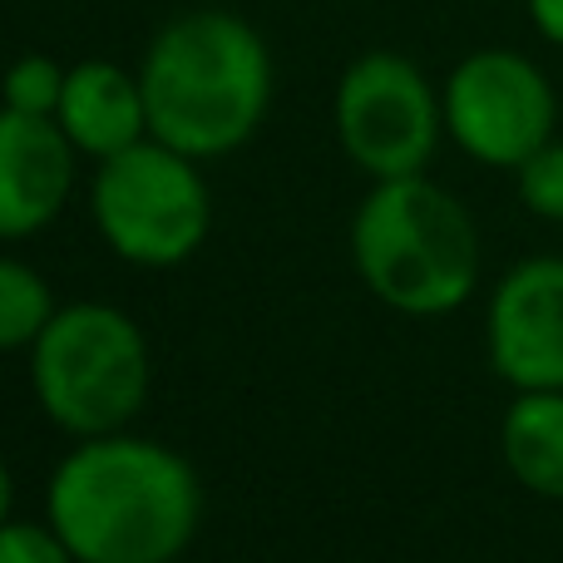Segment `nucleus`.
Listing matches in <instances>:
<instances>
[{
  "mask_svg": "<svg viewBox=\"0 0 563 563\" xmlns=\"http://www.w3.org/2000/svg\"><path fill=\"white\" fill-rule=\"evenodd\" d=\"M485 351L509 390H563V257L539 253L495 282Z\"/></svg>",
  "mask_w": 563,
  "mask_h": 563,
  "instance_id": "8",
  "label": "nucleus"
},
{
  "mask_svg": "<svg viewBox=\"0 0 563 563\" xmlns=\"http://www.w3.org/2000/svg\"><path fill=\"white\" fill-rule=\"evenodd\" d=\"M505 470L539 499H563V390H515L499 420Z\"/></svg>",
  "mask_w": 563,
  "mask_h": 563,
  "instance_id": "11",
  "label": "nucleus"
},
{
  "mask_svg": "<svg viewBox=\"0 0 563 563\" xmlns=\"http://www.w3.org/2000/svg\"><path fill=\"white\" fill-rule=\"evenodd\" d=\"M445 134L460 154L485 168L515 174L529 154L554 139L559 95L549 75L519 49H475L450 69L445 89Z\"/></svg>",
  "mask_w": 563,
  "mask_h": 563,
  "instance_id": "7",
  "label": "nucleus"
},
{
  "mask_svg": "<svg viewBox=\"0 0 563 563\" xmlns=\"http://www.w3.org/2000/svg\"><path fill=\"white\" fill-rule=\"evenodd\" d=\"M0 563H79L69 544L45 525H25V519H5L0 525Z\"/></svg>",
  "mask_w": 563,
  "mask_h": 563,
  "instance_id": "15",
  "label": "nucleus"
},
{
  "mask_svg": "<svg viewBox=\"0 0 563 563\" xmlns=\"http://www.w3.org/2000/svg\"><path fill=\"white\" fill-rule=\"evenodd\" d=\"M75 154L55 119L0 104V243L35 238L65 213L75 188Z\"/></svg>",
  "mask_w": 563,
  "mask_h": 563,
  "instance_id": "9",
  "label": "nucleus"
},
{
  "mask_svg": "<svg viewBox=\"0 0 563 563\" xmlns=\"http://www.w3.org/2000/svg\"><path fill=\"white\" fill-rule=\"evenodd\" d=\"M351 263L400 317H450L479 287V228L426 174L376 178L351 218Z\"/></svg>",
  "mask_w": 563,
  "mask_h": 563,
  "instance_id": "3",
  "label": "nucleus"
},
{
  "mask_svg": "<svg viewBox=\"0 0 563 563\" xmlns=\"http://www.w3.org/2000/svg\"><path fill=\"white\" fill-rule=\"evenodd\" d=\"M139 85L148 134L208 164L263 129L273 104V55L233 10H188L148 40Z\"/></svg>",
  "mask_w": 563,
  "mask_h": 563,
  "instance_id": "2",
  "label": "nucleus"
},
{
  "mask_svg": "<svg viewBox=\"0 0 563 563\" xmlns=\"http://www.w3.org/2000/svg\"><path fill=\"white\" fill-rule=\"evenodd\" d=\"M65 79L69 69L49 55H20L15 65L5 69L0 79V104L20 109V114H35V119H55L59 95H65Z\"/></svg>",
  "mask_w": 563,
  "mask_h": 563,
  "instance_id": "13",
  "label": "nucleus"
},
{
  "mask_svg": "<svg viewBox=\"0 0 563 563\" xmlns=\"http://www.w3.org/2000/svg\"><path fill=\"white\" fill-rule=\"evenodd\" d=\"M45 519L79 563H178L203 519V489L174 445L114 430L55 465Z\"/></svg>",
  "mask_w": 563,
  "mask_h": 563,
  "instance_id": "1",
  "label": "nucleus"
},
{
  "mask_svg": "<svg viewBox=\"0 0 563 563\" xmlns=\"http://www.w3.org/2000/svg\"><path fill=\"white\" fill-rule=\"evenodd\" d=\"M525 5H529V20H534L539 35L563 49V0H525Z\"/></svg>",
  "mask_w": 563,
  "mask_h": 563,
  "instance_id": "16",
  "label": "nucleus"
},
{
  "mask_svg": "<svg viewBox=\"0 0 563 563\" xmlns=\"http://www.w3.org/2000/svg\"><path fill=\"white\" fill-rule=\"evenodd\" d=\"M30 386L49 426L65 435H114L148 406L154 356L129 311L109 301H69L30 346Z\"/></svg>",
  "mask_w": 563,
  "mask_h": 563,
  "instance_id": "4",
  "label": "nucleus"
},
{
  "mask_svg": "<svg viewBox=\"0 0 563 563\" xmlns=\"http://www.w3.org/2000/svg\"><path fill=\"white\" fill-rule=\"evenodd\" d=\"M519 203L544 223H563V139H549L539 154H529L515 168Z\"/></svg>",
  "mask_w": 563,
  "mask_h": 563,
  "instance_id": "14",
  "label": "nucleus"
},
{
  "mask_svg": "<svg viewBox=\"0 0 563 563\" xmlns=\"http://www.w3.org/2000/svg\"><path fill=\"white\" fill-rule=\"evenodd\" d=\"M55 124L65 129L69 144H75L79 154H89L95 164L99 158H114L148 139L144 85H139V75H129L124 65L79 59V65H69Z\"/></svg>",
  "mask_w": 563,
  "mask_h": 563,
  "instance_id": "10",
  "label": "nucleus"
},
{
  "mask_svg": "<svg viewBox=\"0 0 563 563\" xmlns=\"http://www.w3.org/2000/svg\"><path fill=\"white\" fill-rule=\"evenodd\" d=\"M89 213L99 238L129 267L164 273L203 247L213 228V194L198 174V158L148 134L124 154L99 158V174L89 184Z\"/></svg>",
  "mask_w": 563,
  "mask_h": 563,
  "instance_id": "5",
  "label": "nucleus"
},
{
  "mask_svg": "<svg viewBox=\"0 0 563 563\" xmlns=\"http://www.w3.org/2000/svg\"><path fill=\"white\" fill-rule=\"evenodd\" d=\"M336 139L346 158L371 178L426 174L445 134V99L416 59L371 49L351 59L331 99Z\"/></svg>",
  "mask_w": 563,
  "mask_h": 563,
  "instance_id": "6",
  "label": "nucleus"
},
{
  "mask_svg": "<svg viewBox=\"0 0 563 563\" xmlns=\"http://www.w3.org/2000/svg\"><path fill=\"white\" fill-rule=\"evenodd\" d=\"M55 311V291L35 267L0 257V356L35 346Z\"/></svg>",
  "mask_w": 563,
  "mask_h": 563,
  "instance_id": "12",
  "label": "nucleus"
},
{
  "mask_svg": "<svg viewBox=\"0 0 563 563\" xmlns=\"http://www.w3.org/2000/svg\"><path fill=\"white\" fill-rule=\"evenodd\" d=\"M10 505H15V479H10V465H5V455H0V525L10 519Z\"/></svg>",
  "mask_w": 563,
  "mask_h": 563,
  "instance_id": "17",
  "label": "nucleus"
}]
</instances>
